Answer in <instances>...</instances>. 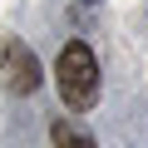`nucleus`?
Instances as JSON below:
<instances>
[{
    "instance_id": "7ed1b4c3",
    "label": "nucleus",
    "mask_w": 148,
    "mask_h": 148,
    "mask_svg": "<svg viewBox=\"0 0 148 148\" xmlns=\"http://www.w3.org/2000/svg\"><path fill=\"white\" fill-rule=\"evenodd\" d=\"M49 138H54V143H79V148H89V143H94V133H89V128H79V123H64V119H54Z\"/></svg>"
},
{
    "instance_id": "f03ea898",
    "label": "nucleus",
    "mask_w": 148,
    "mask_h": 148,
    "mask_svg": "<svg viewBox=\"0 0 148 148\" xmlns=\"http://www.w3.org/2000/svg\"><path fill=\"white\" fill-rule=\"evenodd\" d=\"M0 84L10 94H35L40 89V59L20 40H0Z\"/></svg>"
},
{
    "instance_id": "f257e3e1",
    "label": "nucleus",
    "mask_w": 148,
    "mask_h": 148,
    "mask_svg": "<svg viewBox=\"0 0 148 148\" xmlns=\"http://www.w3.org/2000/svg\"><path fill=\"white\" fill-rule=\"evenodd\" d=\"M54 79H59V99L69 109H89L99 99V59L84 40H69L59 49V69H54Z\"/></svg>"
},
{
    "instance_id": "20e7f679",
    "label": "nucleus",
    "mask_w": 148,
    "mask_h": 148,
    "mask_svg": "<svg viewBox=\"0 0 148 148\" xmlns=\"http://www.w3.org/2000/svg\"><path fill=\"white\" fill-rule=\"evenodd\" d=\"M84 5H99V0H84Z\"/></svg>"
}]
</instances>
